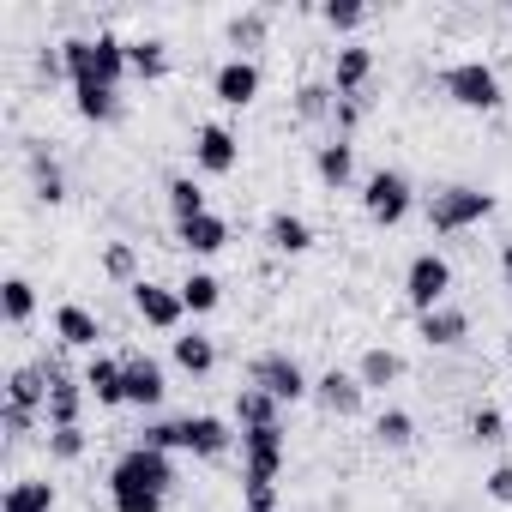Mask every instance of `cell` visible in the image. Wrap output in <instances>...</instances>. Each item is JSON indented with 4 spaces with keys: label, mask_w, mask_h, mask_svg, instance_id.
<instances>
[{
    "label": "cell",
    "mask_w": 512,
    "mask_h": 512,
    "mask_svg": "<svg viewBox=\"0 0 512 512\" xmlns=\"http://www.w3.org/2000/svg\"><path fill=\"white\" fill-rule=\"evenodd\" d=\"M211 91H217L223 109H247L253 97H260V67H253L247 55H229V61L211 73Z\"/></svg>",
    "instance_id": "obj_12"
},
{
    "label": "cell",
    "mask_w": 512,
    "mask_h": 512,
    "mask_svg": "<svg viewBox=\"0 0 512 512\" xmlns=\"http://www.w3.org/2000/svg\"><path fill=\"white\" fill-rule=\"evenodd\" d=\"M374 440H380V446H392V452H404V446L416 440V422H410V410H380V422H374Z\"/></svg>",
    "instance_id": "obj_34"
},
{
    "label": "cell",
    "mask_w": 512,
    "mask_h": 512,
    "mask_svg": "<svg viewBox=\"0 0 512 512\" xmlns=\"http://www.w3.org/2000/svg\"><path fill=\"white\" fill-rule=\"evenodd\" d=\"M103 272H109V278H121V284L133 290V284H139V278H133V272H139V253H133L127 241H115V247L103 253Z\"/></svg>",
    "instance_id": "obj_38"
},
{
    "label": "cell",
    "mask_w": 512,
    "mask_h": 512,
    "mask_svg": "<svg viewBox=\"0 0 512 512\" xmlns=\"http://www.w3.org/2000/svg\"><path fill=\"white\" fill-rule=\"evenodd\" d=\"M235 163H241V139L223 121H205L193 133V169L199 175H235Z\"/></svg>",
    "instance_id": "obj_10"
},
{
    "label": "cell",
    "mask_w": 512,
    "mask_h": 512,
    "mask_svg": "<svg viewBox=\"0 0 512 512\" xmlns=\"http://www.w3.org/2000/svg\"><path fill=\"white\" fill-rule=\"evenodd\" d=\"M314 175H320L326 187H350V175H356V145H350V139H326V145L314 151Z\"/></svg>",
    "instance_id": "obj_24"
},
{
    "label": "cell",
    "mask_w": 512,
    "mask_h": 512,
    "mask_svg": "<svg viewBox=\"0 0 512 512\" xmlns=\"http://www.w3.org/2000/svg\"><path fill=\"white\" fill-rule=\"evenodd\" d=\"M440 91H446L458 109H476V115H494V109L506 103L500 73H494L488 61H452V67L440 73Z\"/></svg>",
    "instance_id": "obj_3"
},
{
    "label": "cell",
    "mask_w": 512,
    "mask_h": 512,
    "mask_svg": "<svg viewBox=\"0 0 512 512\" xmlns=\"http://www.w3.org/2000/svg\"><path fill=\"white\" fill-rule=\"evenodd\" d=\"M0 314H7V326H31V314H37V284H31V278H7V284H0Z\"/></svg>",
    "instance_id": "obj_28"
},
{
    "label": "cell",
    "mask_w": 512,
    "mask_h": 512,
    "mask_svg": "<svg viewBox=\"0 0 512 512\" xmlns=\"http://www.w3.org/2000/svg\"><path fill=\"white\" fill-rule=\"evenodd\" d=\"M175 290H181V302H187V314H211V308L223 302V284H217L211 272H193V278H181Z\"/></svg>",
    "instance_id": "obj_33"
},
{
    "label": "cell",
    "mask_w": 512,
    "mask_h": 512,
    "mask_svg": "<svg viewBox=\"0 0 512 512\" xmlns=\"http://www.w3.org/2000/svg\"><path fill=\"white\" fill-rule=\"evenodd\" d=\"M482 494L500 500V506H512V464H494V470L482 476Z\"/></svg>",
    "instance_id": "obj_42"
},
{
    "label": "cell",
    "mask_w": 512,
    "mask_h": 512,
    "mask_svg": "<svg viewBox=\"0 0 512 512\" xmlns=\"http://www.w3.org/2000/svg\"><path fill=\"white\" fill-rule=\"evenodd\" d=\"M488 217H494V193H482V187H440L428 199V229L434 235H464Z\"/></svg>",
    "instance_id": "obj_4"
},
{
    "label": "cell",
    "mask_w": 512,
    "mask_h": 512,
    "mask_svg": "<svg viewBox=\"0 0 512 512\" xmlns=\"http://www.w3.org/2000/svg\"><path fill=\"white\" fill-rule=\"evenodd\" d=\"M7 404H19V410H49V368L43 362H19L13 374H7Z\"/></svg>",
    "instance_id": "obj_18"
},
{
    "label": "cell",
    "mask_w": 512,
    "mask_h": 512,
    "mask_svg": "<svg viewBox=\"0 0 512 512\" xmlns=\"http://www.w3.org/2000/svg\"><path fill=\"white\" fill-rule=\"evenodd\" d=\"M266 31H272V13H266V7L235 13V19H229V49H241V55H247V49H260ZM247 61H253V55H247Z\"/></svg>",
    "instance_id": "obj_29"
},
{
    "label": "cell",
    "mask_w": 512,
    "mask_h": 512,
    "mask_svg": "<svg viewBox=\"0 0 512 512\" xmlns=\"http://www.w3.org/2000/svg\"><path fill=\"white\" fill-rule=\"evenodd\" d=\"M139 446H157V452H181V422H145V440Z\"/></svg>",
    "instance_id": "obj_41"
},
{
    "label": "cell",
    "mask_w": 512,
    "mask_h": 512,
    "mask_svg": "<svg viewBox=\"0 0 512 512\" xmlns=\"http://www.w3.org/2000/svg\"><path fill=\"white\" fill-rule=\"evenodd\" d=\"M79 380H85V392H91L103 410L127 404V362H115V356H103V350H97V356L85 362V374H79Z\"/></svg>",
    "instance_id": "obj_15"
},
{
    "label": "cell",
    "mask_w": 512,
    "mask_h": 512,
    "mask_svg": "<svg viewBox=\"0 0 512 512\" xmlns=\"http://www.w3.org/2000/svg\"><path fill=\"white\" fill-rule=\"evenodd\" d=\"M169 356H175V368H181V374H193V380H199V374H211V368H217V338H205V332H181V338L169 344Z\"/></svg>",
    "instance_id": "obj_25"
},
{
    "label": "cell",
    "mask_w": 512,
    "mask_h": 512,
    "mask_svg": "<svg viewBox=\"0 0 512 512\" xmlns=\"http://www.w3.org/2000/svg\"><path fill=\"white\" fill-rule=\"evenodd\" d=\"M241 506H247V512H278V482L241 476Z\"/></svg>",
    "instance_id": "obj_39"
},
{
    "label": "cell",
    "mask_w": 512,
    "mask_h": 512,
    "mask_svg": "<svg viewBox=\"0 0 512 512\" xmlns=\"http://www.w3.org/2000/svg\"><path fill=\"white\" fill-rule=\"evenodd\" d=\"M163 193H169V217H175V223H187V217H205V211H211V205H205V187H199L193 175H175Z\"/></svg>",
    "instance_id": "obj_31"
},
{
    "label": "cell",
    "mask_w": 512,
    "mask_h": 512,
    "mask_svg": "<svg viewBox=\"0 0 512 512\" xmlns=\"http://www.w3.org/2000/svg\"><path fill=\"white\" fill-rule=\"evenodd\" d=\"M266 241L296 260V253L314 247V229H308V217H296V211H272V217H266Z\"/></svg>",
    "instance_id": "obj_23"
},
{
    "label": "cell",
    "mask_w": 512,
    "mask_h": 512,
    "mask_svg": "<svg viewBox=\"0 0 512 512\" xmlns=\"http://www.w3.org/2000/svg\"><path fill=\"white\" fill-rule=\"evenodd\" d=\"M55 338H61L67 350H97L103 326H97V314H91V308H79V302H61V308H55Z\"/></svg>",
    "instance_id": "obj_19"
},
{
    "label": "cell",
    "mask_w": 512,
    "mask_h": 512,
    "mask_svg": "<svg viewBox=\"0 0 512 512\" xmlns=\"http://www.w3.org/2000/svg\"><path fill=\"white\" fill-rule=\"evenodd\" d=\"M278 416H284V404L272 392H260V386L235 392V428H278Z\"/></svg>",
    "instance_id": "obj_22"
},
{
    "label": "cell",
    "mask_w": 512,
    "mask_h": 512,
    "mask_svg": "<svg viewBox=\"0 0 512 512\" xmlns=\"http://www.w3.org/2000/svg\"><path fill=\"white\" fill-rule=\"evenodd\" d=\"M506 428H512V416H506V410H494V404H482V410L470 416V440H482V446H500V440H506Z\"/></svg>",
    "instance_id": "obj_35"
},
{
    "label": "cell",
    "mask_w": 512,
    "mask_h": 512,
    "mask_svg": "<svg viewBox=\"0 0 512 512\" xmlns=\"http://www.w3.org/2000/svg\"><path fill=\"white\" fill-rule=\"evenodd\" d=\"M284 470V422L278 428H241V476L278 482Z\"/></svg>",
    "instance_id": "obj_9"
},
{
    "label": "cell",
    "mask_w": 512,
    "mask_h": 512,
    "mask_svg": "<svg viewBox=\"0 0 512 512\" xmlns=\"http://www.w3.org/2000/svg\"><path fill=\"white\" fill-rule=\"evenodd\" d=\"M121 362H127V404L157 410V404L169 398V374H163V362H157V356H121Z\"/></svg>",
    "instance_id": "obj_13"
},
{
    "label": "cell",
    "mask_w": 512,
    "mask_h": 512,
    "mask_svg": "<svg viewBox=\"0 0 512 512\" xmlns=\"http://www.w3.org/2000/svg\"><path fill=\"white\" fill-rule=\"evenodd\" d=\"M247 386H260V392H272L278 404H302V398H314V380H308V368L296 362V356H284V350H272V356H260L247 368Z\"/></svg>",
    "instance_id": "obj_6"
},
{
    "label": "cell",
    "mask_w": 512,
    "mask_h": 512,
    "mask_svg": "<svg viewBox=\"0 0 512 512\" xmlns=\"http://www.w3.org/2000/svg\"><path fill=\"white\" fill-rule=\"evenodd\" d=\"M314 398H320L332 416H356V410H362V398H368V386H362L356 374H344V368H326V374L314 380Z\"/></svg>",
    "instance_id": "obj_17"
},
{
    "label": "cell",
    "mask_w": 512,
    "mask_h": 512,
    "mask_svg": "<svg viewBox=\"0 0 512 512\" xmlns=\"http://www.w3.org/2000/svg\"><path fill=\"white\" fill-rule=\"evenodd\" d=\"M320 19H326L332 31H362L368 7H356V0H326V7H320Z\"/></svg>",
    "instance_id": "obj_40"
},
{
    "label": "cell",
    "mask_w": 512,
    "mask_h": 512,
    "mask_svg": "<svg viewBox=\"0 0 512 512\" xmlns=\"http://www.w3.org/2000/svg\"><path fill=\"white\" fill-rule=\"evenodd\" d=\"M404 296H410V308H416V314L446 308V296H452V266L440 260L434 247H428V253H416V260L404 266Z\"/></svg>",
    "instance_id": "obj_7"
},
{
    "label": "cell",
    "mask_w": 512,
    "mask_h": 512,
    "mask_svg": "<svg viewBox=\"0 0 512 512\" xmlns=\"http://www.w3.org/2000/svg\"><path fill=\"white\" fill-rule=\"evenodd\" d=\"M133 314H139L151 332H181V320H187V302H181V290L139 278V284H133Z\"/></svg>",
    "instance_id": "obj_8"
},
{
    "label": "cell",
    "mask_w": 512,
    "mask_h": 512,
    "mask_svg": "<svg viewBox=\"0 0 512 512\" xmlns=\"http://www.w3.org/2000/svg\"><path fill=\"white\" fill-rule=\"evenodd\" d=\"M0 512H55V482H49V476H19V482H7Z\"/></svg>",
    "instance_id": "obj_21"
},
{
    "label": "cell",
    "mask_w": 512,
    "mask_h": 512,
    "mask_svg": "<svg viewBox=\"0 0 512 512\" xmlns=\"http://www.w3.org/2000/svg\"><path fill=\"white\" fill-rule=\"evenodd\" d=\"M506 362H512V332H506Z\"/></svg>",
    "instance_id": "obj_45"
},
{
    "label": "cell",
    "mask_w": 512,
    "mask_h": 512,
    "mask_svg": "<svg viewBox=\"0 0 512 512\" xmlns=\"http://www.w3.org/2000/svg\"><path fill=\"white\" fill-rule=\"evenodd\" d=\"M175 241H181L187 253H199V260H211V253L229 247V217H217V211L187 217V223H175Z\"/></svg>",
    "instance_id": "obj_16"
},
{
    "label": "cell",
    "mask_w": 512,
    "mask_h": 512,
    "mask_svg": "<svg viewBox=\"0 0 512 512\" xmlns=\"http://www.w3.org/2000/svg\"><path fill=\"white\" fill-rule=\"evenodd\" d=\"M338 109V91L332 85H302V97H296V115L302 121H320V115H332Z\"/></svg>",
    "instance_id": "obj_36"
},
{
    "label": "cell",
    "mask_w": 512,
    "mask_h": 512,
    "mask_svg": "<svg viewBox=\"0 0 512 512\" xmlns=\"http://www.w3.org/2000/svg\"><path fill=\"white\" fill-rule=\"evenodd\" d=\"M49 458L55 464H79L85 458V428H49Z\"/></svg>",
    "instance_id": "obj_37"
},
{
    "label": "cell",
    "mask_w": 512,
    "mask_h": 512,
    "mask_svg": "<svg viewBox=\"0 0 512 512\" xmlns=\"http://www.w3.org/2000/svg\"><path fill=\"white\" fill-rule=\"evenodd\" d=\"M73 109H79L85 121H97V127H103V121H115V115H121V91H109V85H79V91H73Z\"/></svg>",
    "instance_id": "obj_30"
},
{
    "label": "cell",
    "mask_w": 512,
    "mask_h": 512,
    "mask_svg": "<svg viewBox=\"0 0 512 512\" xmlns=\"http://www.w3.org/2000/svg\"><path fill=\"white\" fill-rule=\"evenodd\" d=\"M61 61H67L73 91H79V85H109V91H121V79L133 73V67H127V43L109 37V31H97V37H67V43H61Z\"/></svg>",
    "instance_id": "obj_2"
},
{
    "label": "cell",
    "mask_w": 512,
    "mask_h": 512,
    "mask_svg": "<svg viewBox=\"0 0 512 512\" xmlns=\"http://www.w3.org/2000/svg\"><path fill=\"white\" fill-rule=\"evenodd\" d=\"M31 187H37V199H43V205H61V199H67L61 163H55L49 151H31Z\"/></svg>",
    "instance_id": "obj_32"
},
{
    "label": "cell",
    "mask_w": 512,
    "mask_h": 512,
    "mask_svg": "<svg viewBox=\"0 0 512 512\" xmlns=\"http://www.w3.org/2000/svg\"><path fill=\"white\" fill-rule=\"evenodd\" d=\"M506 416H512V410H506Z\"/></svg>",
    "instance_id": "obj_46"
},
{
    "label": "cell",
    "mask_w": 512,
    "mask_h": 512,
    "mask_svg": "<svg viewBox=\"0 0 512 512\" xmlns=\"http://www.w3.org/2000/svg\"><path fill=\"white\" fill-rule=\"evenodd\" d=\"M356 380H362L368 392H386L392 380H404V356H398V350H368L362 368H356Z\"/></svg>",
    "instance_id": "obj_27"
},
{
    "label": "cell",
    "mask_w": 512,
    "mask_h": 512,
    "mask_svg": "<svg viewBox=\"0 0 512 512\" xmlns=\"http://www.w3.org/2000/svg\"><path fill=\"white\" fill-rule=\"evenodd\" d=\"M175 488V458L157 452V446H127L109 470V500L115 512H163Z\"/></svg>",
    "instance_id": "obj_1"
},
{
    "label": "cell",
    "mask_w": 512,
    "mask_h": 512,
    "mask_svg": "<svg viewBox=\"0 0 512 512\" xmlns=\"http://www.w3.org/2000/svg\"><path fill=\"white\" fill-rule=\"evenodd\" d=\"M368 79H374V55L356 49V43H344L338 61H332V91H338V97H362Z\"/></svg>",
    "instance_id": "obj_20"
},
{
    "label": "cell",
    "mask_w": 512,
    "mask_h": 512,
    "mask_svg": "<svg viewBox=\"0 0 512 512\" xmlns=\"http://www.w3.org/2000/svg\"><path fill=\"white\" fill-rule=\"evenodd\" d=\"M410 205H416V187H410L404 169H374V175L362 181V211H368V223L398 229V223L410 217Z\"/></svg>",
    "instance_id": "obj_5"
},
{
    "label": "cell",
    "mask_w": 512,
    "mask_h": 512,
    "mask_svg": "<svg viewBox=\"0 0 512 512\" xmlns=\"http://www.w3.org/2000/svg\"><path fill=\"white\" fill-rule=\"evenodd\" d=\"M500 272H506V290H512V241H506V253H500Z\"/></svg>",
    "instance_id": "obj_44"
},
{
    "label": "cell",
    "mask_w": 512,
    "mask_h": 512,
    "mask_svg": "<svg viewBox=\"0 0 512 512\" xmlns=\"http://www.w3.org/2000/svg\"><path fill=\"white\" fill-rule=\"evenodd\" d=\"M416 338L428 344V350H458L464 338H470V314L464 308H434V314H416Z\"/></svg>",
    "instance_id": "obj_14"
},
{
    "label": "cell",
    "mask_w": 512,
    "mask_h": 512,
    "mask_svg": "<svg viewBox=\"0 0 512 512\" xmlns=\"http://www.w3.org/2000/svg\"><path fill=\"white\" fill-rule=\"evenodd\" d=\"M127 67H133V79H145V85L169 79V43H163V37H139V43H127Z\"/></svg>",
    "instance_id": "obj_26"
},
{
    "label": "cell",
    "mask_w": 512,
    "mask_h": 512,
    "mask_svg": "<svg viewBox=\"0 0 512 512\" xmlns=\"http://www.w3.org/2000/svg\"><path fill=\"white\" fill-rule=\"evenodd\" d=\"M229 446H241V434L223 416H181V452L193 458H223Z\"/></svg>",
    "instance_id": "obj_11"
},
{
    "label": "cell",
    "mask_w": 512,
    "mask_h": 512,
    "mask_svg": "<svg viewBox=\"0 0 512 512\" xmlns=\"http://www.w3.org/2000/svg\"><path fill=\"white\" fill-rule=\"evenodd\" d=\"M0 428H7V440H25V434L37 428V410H19V404H7V410H0Z\"/></svg>",
    "instance_id": "obj_43"
}]
</instances>
